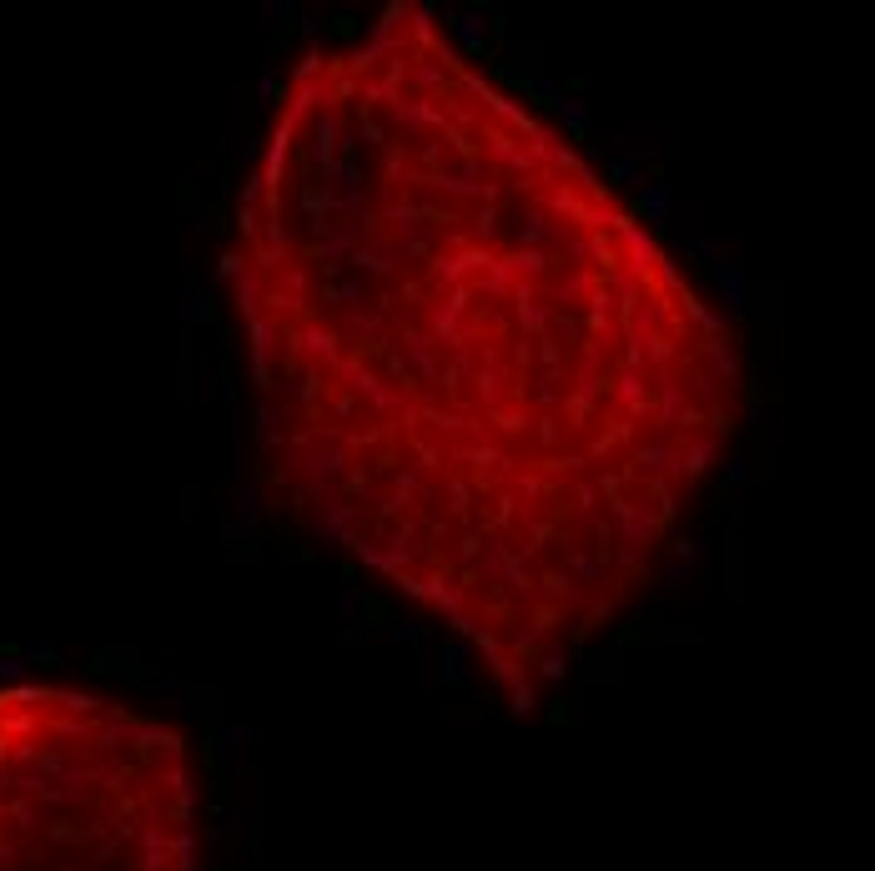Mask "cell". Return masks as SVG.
<instances>
[{"mask_svg":"<svg viewBox=\"0 0 875 871\" xmlns=\"http://www.w3.org/2000/svg\"><path fill=\"white\" fill-rule=\"evenodd\" d=\"M216 273L297 514L513 690L614 620L735 434L724 317L418 5L292 71Z\"/></svg>","mask_w":875,"mask_h":871,"instance_id":"6da1fadb","label":"cell"},{"mask_svg":"<svg viewBox=\"0 0 875 871\" xmlns=\"http://www.w3.org/2000/svg\"><path fill=\"white\" fill-rule=\"evenodd\" d=\"M192 756L166 720L86 690H0V871H192Z\"/></svg>","mask_w":875,"mask_h":871,"instance_id":"7a4b0ae2","label":"cell"},{"mask_svg":"<svg viewBox=\"0 0 875 871\" xmlns=\"http://www.w3.org/2000/svg\"><path fill=\"white\" fill-rule=\"evenodd\" d=\"M714 277H720L724 313H740V307L750 303V273L740 267V262H720V267H714Z\"/></svg>","mask_w":875,"mask_h":871,"instance_id":"3957f363","label":"cell"},{"mask_svg":"<svg viewBox=\"0 0 875 871\" xmlns=\"http://www.w3.org/2000/svg\"><path fill=\"white\" fill-rule=\"evenodd\" d=\"M639 207H644V217L654 222V227H664V222H670V192L654 182H639Z\"/></svg>","mask_w":875,"mask_h":871,"instance_id":"277c9868","label":"cell"},{"mask_svg":"<svg viewBox=\"0 0 875 871\" xmlns=\"http://www.w3.org/2000/svg\"><path fill=\"white\" fill-rule=\"evenodd\" d=\"M609 182H639V162L634 156H619V162L609 166Z\"/></svg>","mask_w":875,"mask_h":871,"instance_id":"5b68a950","label":"cell"},{"mask_svg":"<svg viewBox=\"0 0 875 871\" xmlns=\"http://www.w3.org/2000/svg\"><path fill=\"white\" fill-rule=\"evenodd\" d=\"M690 579H694V565H684V559H674V565H670V569H664V585H670V589H680V585H690Z\"/></svg>","mask_w":875,"mask_h":871,"instance_id":"8992f818","label":"cell"},{"mask_svg":"<svg viewBox=\"0 0 875 871\" xmlns=\"http://www.w3.org/2000/svg\"><path fill=\"white\" fill-rule=\"evenodd\" d=\"M724 479H730V489H740V484L750 479V464H745V458H730V468H724Z\"/></svg>","mask_w":875,"mask_h":871,"instance_id":"52a82bcc","label":"cell"}]
</instances>
